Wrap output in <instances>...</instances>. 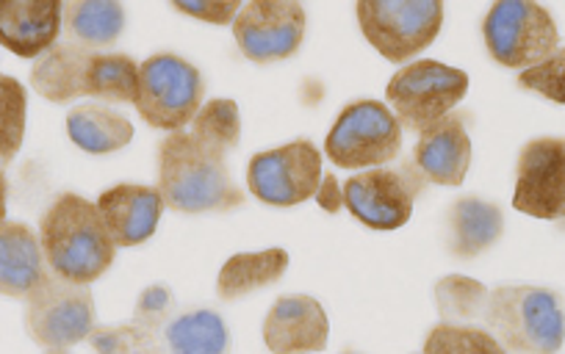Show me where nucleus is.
Here are the masks:
<instances>
[{"instance_id": "24", "label": "nucleus", "mask_w": 565, "mask_h": 354, "mask_svg": "<svg viewBox=\"0 0 565 354\" xmlns=\"http://www.w3.org/2000/svg\"><path fill=\"white\" fill-rule=\"evenodd\" d=\"M62 23L73 45L100 53L125 34L128 12L119 0H73L64 3Z\"/></svg>"}, {"instance_id": "7", "label": "nucleus", "mask_w": 565, "mask_h": 354, "mask_svg": "<svg viewBox=\"0 0 565 354\" xmlns=\"http://www.w3.org/2000/svg\"><path fill=\"white\" fill-rule=\"evenodd\" d=\"M203 73L175 53H156L139 64V95L134 108L150 128L178 133L203 108Z\"/></svg>"}, {"instance_id": "3", "label": "nucleus", "mask_w": 565, "mask_h": 354, "mask_svg": "<svg viewBox=\"0 0 565 354\" xmlns=\"http://www.w3.org/2000/svg\"><path fill=\"white\" fill-rule=\"evenodd\" d=\"M486 330L515 354H557L565 343V310L541 286H497L488 293Z\"/></svg>"}, {"instance_id": "33", "label": "nucleus", "mask_w": 565, "mask_h": 354, "mask_svg": "<svg viewBox=\"0 0 565 354\" xmlns=\"http://www.w3.org/2000/svg\"><path fill=\"white\" fill-rule=\"evenodd\" d=\"M244 3L238 0H172V9L178 14L200 20L205 25H233Z\"/></svg>"}, {"instance_id": "25", "label": "nucleus", "mask_w": 565, "mask_h": 354, "mask_svg": "<svg viewBox=\"0 0 565 354\" xmlns=\"http://www.w3.org/2000/svg\"><path fill=\"white\" fill-rule=\"evenodd\" d=\"M139 95V64L125 53H95L86 75V97H95V103L119 106L130 103L134 106Z\"/></svg>"}, {"instance_id": "9", "label": "nucleus", "mask_w": 565, "mask_h": 354, "mask_svg": "<svg viewBox=\"0 0 565 354\" xmlns=\"http://www.w3.org/2000/svg\"><path fill=\"white\" fill-rule=\"evenodd\" d=\"M95 326L97 308L89 286H75L47 275L25 299V332L47 352H67L89 341Z\"/></svg>"}, {"instance_id": "21", "label": "nucleus", "mask_w": 565, "mask_h": 354, "mask_svg": "<svg viewBox=\"0 0 565 354\" xmlns=\"http://www.w3.org/2000/svg\"><path fill=\"white\" fill-rule=\"evenodd\" d=\"M70 141L86 155H111L134 141V122L106 103H78L64 119Z\"/></svg>"}, {"instance_id": "4", "label": "nucleus", "mask_w": 565, "mask_h": 354, "mask_svg": "<svg viewBox=\"0 0 565 354\" xmlns=\"http://www.w3.org/2000/svg\"><path fill=\"white\" fill-rule=\"evenodd\" d=\"M469 75L460 67L438 62V58H416L396 69L385 84V106L391 108L402 128L424 133L469 95Z\"/></svg>"}, {"instance_id": "1", "label": "nucleus", "mask_w": 565, "mask_h": 354, "mask_svg": "<svg viewBox=\"0 0 565 354\" xmlns=\"http://www.w3.org/2000/svg\"><path fill=\"white\" fill-rule=\"evenodd\" d=\"M40 244L47 271L75 286H92L111 269L117 244L108 236L97 205L75 192H64L40 219Z\"/></svg>"}, {"instance_id": "8", "label": "nucleus", "mask_w": 565, "mask_h": 354, "mask_svg": "<svg viewBox=\"0 0 565 354\" xmlns=\"http://www.w3.org/2000/svg\"><path fill=\"white\" fill-rule=\"evenodd\" d=\"M402 125L380 100H355L344 106L324 136V155L339 169H380L402 150Z\"/></svg>"}, {"instance_id": "36", "label": "nucleus", "mask_w": 565, "mask_h": 354, "mask_svg": "<svg viewBox=\"0 0 565 354\" xmlns=\"http://www.w3.org/2000/svg\"><path fill=\"white\" fill-rule=\"evenodd\" d=\"M51 354H64V352H51Z\"/></svg>"}, {"instance_id": "6", "label": "nucleus", "mask_w": 565, "mask_h": 354, "mask_svg": "<svg viewBox=\"0 0 565 354\" xmlns=\"http://www.w3.org/2000/svg\"><path fill=\"white\" fill-rule=\"evenodd\" d=\"M482 42L499 67L524 73L559 51V29L541 3L497 0L482 18Z\"/></svg>"}, {"instance_id": "35", "label": "nucleus", "mask_w": 565, "mask_h": 354, "mask_svg": "<svg viewBox=\"0 0 565 354\" xmlns=\"http://www.w3.org/2000/svg\"><path fill=\"white\" fill-rule=\"evenodd\" d=\"M7 211H9V183L7 178L0 174V225L7 222Z\"/></svg>"}, {"instance_id": "28", "label": "nucleus", "mask_w": 565, "mask_h": 354, "mask_svg": "<svg viewBox=\"0 0 565 354\" xmlns=\"http://www.w3.org/2000/svg\"><path fill=\"white\" fill-rule=\"evenodd\" d=\"M488 288L466 275H447L436 282V308L449 324H466L482 319L488 302Z\"/></svg>"}, {"instance_id": "10", "label": "nucleus", "mask_w": 565, "mask_h": 354, "mask_svg": "<svg viewBox=\"0 0 565 354\" xmlns=\"http://www.w3.org/2000/svg\"><path fill=\"white\" fill-rule=\"evenodd\" d=\"M324 155L308 139L255 152L247 163V192L271 208H295L313 200L324 178Z\"/></svg>"}, {"instance_id": "34", "label": "nucleus", "mask_w": 565, "mask_h": 354, "mask_svg": "<svg viewBox=\"0 0 565 354\" xmlns=\"http://www.w3.org/2000/svg\"><path fill=\"white\" fill-rule=\"evenodd\" d=\"M317 205L328 214H339L344 208V183H339L335 174H324L322 183H319V192H317Z\"/></svg>"}, {"instance_id": "13", "label": "nucleus", "mask_w": 565, "mask_h": 354, "mask_svg": "<svg viewBox=\"0 0 565 354\" xmlns=\"http://www.w3.org/2000/svg\"><path fill=\"white\" fill-rule=\"evenodd\" d=\"M344 208L369 230L391 233L411 222L416 192L396 169H366L344 181Z\"/></svg>"}, {"instance_id": "15", "label": "nucleus", "mask_w": 565, "mask_h": 354, "mask_svg": "<svg viewBox=\"0 0 565 354\" xmlns=\"http://www.w3.org/2000/svg\"><path fill=\"white\" fill-rule=\"evenodd\" d=\"M95 205L117 249L141 247L150 242L167 211L159 189L145 186V183H117L100 192Z\"/></svg>"}, {"instance_id": "27", "label": "nucleus", "mask_w": 565, "mask_h": 354, "mask_svg": "<svg viewBox=\"0 0 565 354\" xmlns=\"http://www.w3.org/2000/svg\"><path fill=\"white\" fill-rule=\"evenodd\" d=\"M29 128V92L12 75L0 73V174L23 150Z\"/></svg>"}, {"instance_id": "20", "label": "nucleus", "mask_w": 565, "mask_h": 354, "mask_svg": "<svg viewBox=\"0 0 565 354\" xmlns=\"http://www.w3.org/2000/svg\"><path fill=\"white\" fill-rule=\"evenodd\" d=\"M504 233V214L482 197H460L447 211V249L460 260L480 258Z\"/></svg>"}, {"instance_id": "32", "label": "nucleus", "mask_w": 565, "mask_h": 354, "mask_svg": "<svg viewBox=\"0 0 565 354\" xmlns=\"http://www.w3.org/2000/svg\"><path fill=\"white\" fill-rule=\"evenodd\" d=\"M172 313H175V297H172L170 286L156 282V286H148L139 293L134 308V319L130 321L156 337V332L170 321Z\"/></svg>"}, {"instance_id": "16", "label": "nucleus", "mask_w": 565, "mask_h": 354, "mask_svg": "<svg viewBox=\"0 0 565 354\" xmlns=\"http://www.w3.org/2000/svg\"><path fill=\"white\" fill-rule=\"evenodd\" d=\"M471 136L460 114H449L441 122L418 133L413 147V163L424 181L436 186H463L471 169Z\"/></svg>"}, {"instance_id": "14", "label": "nucleus", "mask_w": 565, "mask_h": 354, "mask_svg": "<svg viewBox=\"0 0 565 354\" xmlns=\"http://www.w3.org/2000/svg\"><path fill=\"white\" fill-rule=\"evenodd\" d=\"M260 337L271 354H319L330 343L324 304L308 293H282L266 310Z\"/></svg>"}, {"instance_id": "19", "label": "nucleus", "mask_w": 565, "mask_h": 354, "mask_svg": "<svg viewBox=\"0 0 565 354\" xmlns=\"http://www.w3.org/2000/svg\"><path fill=\"white\" fill-rule=\"evenodd\" d=\"M153 354H231V330L211 308L178 310L156 332Z\"/></svg>"}, {"instance_id": "22", "label": "nucleus", "mask_w": 565, "mask_h": 354, "mask_svg": "<svg viewBox=\"0 0 565 354\" xmlns=\"http://www.w3.org/2000/svg\"><path fill=\"white\" fill-rule=\"evenodd\" d=\"M95 53L97 51H86L73 42L56 45L45 56L36 58L31 67V89L56 106L86 97V75H89Z\"/></svg>"}, {"instance_id": "29", "label": "nucleus", "mask_w": 565, "mask_h": 354, "mask_svg": "<svg viewBox=\"0 0 565 354\" xmlns=\"http://www.w3.org/2000/svg\"><path fill=\"white\" fill-rule=\"evenodd\" d=\"M422 354H508V348L482 326L441 321L427 332Z\"/></svg>"}, {"instance_id": "23", "label": "nucleus", "mask_w": 565, "mask_h": 354, "mask_svg": "<svg viewBox=\"0 0 565 354\" xmlns=\"http://www.w3.org/2000/svg\"><path fill=\"white\" fill-rule=\"evenodd\" d=\"M286 271H289V253L282 247L236 253L222 264L220 275H216V297L222 302H238L249 293H258L280 282Z\"/></svg>"}, {"instance_id": "17", "label": "nucleus", "mask_w": 565, "mask_h": 354, "mask_svg": "<svg viewBox=\"0 0 565 354\" xmlns=\"http://www.w3.org/2000/svg\"><path fill=\"white\" fill-rule=\"evenodd\" d=\"M62 9L56 0H0V45L18 58H42L62 34Z\"/></svg>"}, {"instance_id": "12", "label": "nucleus", "mask_w": 565, "mask_h": 354, "mask_svg": "<svg viewBox=\"0 0 565 354\" xmlns=\"http://www.w3.org/2000/svg\"><path fill=\"white\" fill-rule=\"evenodd\" d=\"M513 208L532 219H565V139L541 136L521 147Z\"/></svg>"}, {"instance_id": "5", "label": "nucleus", "mask_w": 565, "mask_h": 354, "mask_svg": "<svg viewBox=\"0 0 565 354\" xmlns=\"http://www.w3.org/2000/svg\"><path fill=\"white\" fill-rule=\"evenodd\" d=\"M361 34L385 62L411 64L444 29L441 0H361L355 3Z\"/></svg>"}, {"instance_id": "18", "label": "nucleus", "mask_w": 565, "mask_h": 354, "mask_svg": "<svg viewBox=\"0 0 565 354\" xmlns=\"http://www.w3.org/2000/svg\"><path fill=\"white\" fill-rule=\"evenodd\" d=\"M51 275L40 233L25 222L0 225V297L29 299Z\"/></svg>"}, {"instance_id": "26", "label": "nucleus", "mask_w": 565, "mask_h": 354, "mask_svg": "<svg viewBox=\"0 0 565 354\" xmlns=\"http://www.w3.org/2000/svg\"><path fill=\"white\" fill-rule=\"evenodd\" d=\"M189 136L214 155H231L242 141V114H238L236 100L214 97V100L203 103V108L194 114L192 125H189Z\"/></svg>"}, {"instance_id": "11", "label": "nucleus", "mask_w": 565, "mask_h": 354, "mask_svg": "<svg viewBox=\"0 0 565 354\" xmlns=\"http://www.w3.org/2000/svg\"><path fill=\"white\" fill-rule=\"evenodd\" d=\"M231 29L247 62H286L306 42L308 12L297 0H249Z\"/></svg>"}, {"instance_id": "31", "label": "nucleus", "mask_w": 565, "mask_h": 354, "mask_svg": "<svg viewBox=\"0 0 565 354\" xmlns=\"http://www.w3.org/2000/svg\"><path fill=\"white\" fill-rule=\"evenodd\" d=\"M519 86L532 95L557 103V106H565V47L554 51L537 67L519 73Z\"/></svg>"}, {"instance_id": "30", "label": "nucleus", "mask_w": 565, "mask_h": 354, "mask_svg": "<svg viewBox=\"0 0 565 354\" xmlns=\"http://www.w3.org/2000/svg\"><path fill=\"white\" fill-rule=\"evenodd\" d=\"M153 341L156 337L136 326L134 321L95 326L89 335L92 348L97 354H153Z\"/></svg>"}, {"instance_id": "2", "label": "nucleus", "mask_w": 565, "mask_h": 354, "mask_svg": "<svg viewBox=\"0 0 565 354\" xmlns=\"http://www.w3.org/2000/svg\"><path fill=\"white\" fill-rule=\"evenodd\" d=\"M156 189L167 208L186 216L225 214L244 205V192L233 183L227 158L203 150L189 130L167 133L159 144Z\"/></svg>"}]
</instances>
